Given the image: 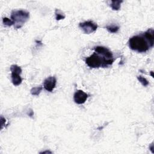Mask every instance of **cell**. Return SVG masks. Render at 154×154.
<instances>
[{"label": "cell", "mask_w": 154, "mask_h": 154, "mask_svg": "<svg viewBox=\"0 0 154 154\" xmlns=\"http://www.w3.org/2000/svg\"><path fill=\"white\" fill-rule=\"evenodd\" d=\"M29 17V12L22 10H14L11 13V19L14 22V28L16 29L21 28Z\"/></svg>", "instance_id": "7a4b0ae2"}, {"label": "cell", "mask_w": 154, "mask_h": 154, "mask_svg": "<svg viewBox=\"0 0 154 154\" xmlns=\"http://www.w3.org/2000/svg\"><path fill=\"white\" fill-rule=\"evenodd\" d=\"M144 36L146 37V38L147 40V41L149 42L150 46L152 48L154 44V31L152 28L148 29L144 34Z\"/></svg>", "instance_id": "9c48e42d"}, {"label": "cell", "mask_w": 154, "mask_h": 154, "mask_svg": "<svg viewBox=\"0 0 154 154\" xmlns=\"http://www.w3.org/2000/svg\"><path fill=\"white\" fill-rule=\"evenodd\" d=\"M106 29L111 33H116L117 32L119 29V26L116 25H108L106 26Z\"/></svg>", "instance_id": "8fae6325"}, {"label": "cell", "mask_w": 154, "mask_h": 154, "mask_svg": "<svg viewBox=\"0 0 154 154\" xmlns=\"http://www.w3.org/2000/svg\"><path fill=\"white\" fill-rule=\"evenodd\" d=\"M55 14L56 16V19L57 20L63 19L65 18V14L64 13H63L62 11H61L59 9H56L55 11Z\"/></svg>", "instance_id": "4fadbf2b"}, {"label": "cell", "mask_w": 154, "mask_h": 154, "mask_svg": "<svg viewBox=\"0 0 154 154\" xmlns=\"http://www.w3.org/2000/svg\"><path fill=\"white\" fill-rule=\"evenodd\" d=\"M87 98L88 94L81 90H77L73 95L74 101L78 104H82L85 103Z\"/></svg>", "instance_id": "52a82bcc"}, {"label": "cell", "mask_w": 154, "mask_h": 154, "mask_svg": "<svg viewBox=\"0 0 154 154\" xmlns=\"http://www.w3.org/2000/svg\"><path fill=\"white\" fill-rule=\"evenodd\" d=\"M129 48L138 52H146L152 48L149 42L144 35H138L132 37L129 40Z\"/></svg>", "instance_id": "6da1fadb"}, {"label": "cell", "mask_w": 154, "mask_h": 154, "mask_svg": "<svg viewBox=\"0 0 154 154\" xmlns=\"http://www.w3.org/2000/svg\"><path fill=\"white\" fill-rule=\"evenodd\" d=\"M85 63L91 68H99V67H106L112 64L109 61L105 60L102 56L94 52L93 54L85 59Z\"/></svg>", "instance_id": "3957f363"}, {"label": "cell", "mask_w": 154, "mask_h": 154, "mask_svg": "<svg viewBox=\"0 0 154 154\" xmlns=\"http://www.w3.org/2000/svg\"><path fill=\"white\" fill-rule=\"evenodd\" d=\"M79 26L85 34H89L94 32L97 28V25L91 20L85 21L79 23Z\"/></svg>", "instance_id": "8992f818"}, {"label": "cell", "mask_w": 154, "mask_h": 154, "mask_svg": "<svg viewBox=\"0 0 154 154\" xmlns=\"http://www.w3.org/2000/svg\"><path fill=\"white\" fill-rule=\"evenodd\" d=\"M2 22H3V23L5 25L9 26L14 24V22L11 19H8L7 17H4L2 19Z\"/></svg>", "instance_id": "9a60e30c"}, {"label": "cell", "mask_w": 154, "mask_h": 154, "mask_svg": "<svg viewBox=\"0 0 154 154\" xmlns=\"http://www.w3.org/2000/svg\"><path fill=\"white\" fill-rule=\"evenodd\" d=\"M122 2L123 1H111L110 6L113 10H119L120 8L121 4Z\"/></svg>", "instance_id": "30bf717a"}, {"label": "cell", "mask_w": 154, "mask_h": 154, "mask_svg": "<svg viewBox=\"0 0 154 154\" xmlns=\"http://www.w3.org/2000/svg\"><path fill=\"white\" fill-rule=\"evenodd\" d=\"M137 79L142 84V85L144 87H146L149 85V81L143 76H137Z\"/></svg>", "instance_id": "5bb4252c"}, {"label": "cell", "mask_w": 154, "mask_h": 154, "mask_svg": "<svg viewBox=\"0 0 154 154\" xmlns=\"http://www.w3.org/2000/svg\"><path fill=\"white\" fill-rule=\"evenodd\" d=\"M42 89H43V87H41V86L33 87V88H32L31 90H30V92H31V93L32 95L38 96V95H39V94H40V92L42 91Z\"/></svg>", "instance_id": "7c38bea8"}, {"label": "cell", "mask_w": 154, "mask_h": 154, "mask_svg": "<svg viewBox=\"0 0 154 154\" xmlns=\"http://www.w3.org/2000/svg\"><path fill=\"white\" fill-rule=\"evenodd\" d=\"M51 153V152L50 151H44V152H40V153Z\"/></svg>", "instance_id": "2e32d148"}, {"label": "cell", "mask_w": 154, "mask_h": 154, "mask_svg": "<svg viewBox=\"0 0 154 154\" xmlns=\"http://www.w3.org/2000/svg\"><path fill=\"white\" fill-rule=\"evenodd\" d=\"M94 50L96 53L102 56L105 60L110 62L112 64L114 61L113 56L112 52L106 48L101 46H97L94 48Z\"/></svg>", "instance_id": "5b68a950"}, {"label": "cell", "mask_w": 154, "mask_h": 154, "mask_svg": "<svg viewBox=\"0 0 154 154\" xmlns=\"http://www.w3.org/2000/svg\"><path fill=\"white\" fill-rule=\"evenodd\" d=\"M10 70L11 72V81L13 85H19L22 83V79L20 77L22 73V69L20 67L16 64L11 65L10 67Z\"/></svg>", "instance_id": "277c9868"}, {"label": "cell", "mask_w": 154, "mask_h": 154, "mask_svg": "<svg viewBox=\"0 0 154 154\" xmlns=\"http://www.w3.org/2000/svg\"><path fill=\"white\" fill-rule=\"evenodd\" d=\"M57 79L55 76H49L46 78L43 82L45 89L48 91H52L55 87Z\"/></svg>", "instance_id": "ba28073f"}]
</instances>
